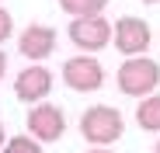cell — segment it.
Listing matches in <instances>:
<instances>
[{"instance_id": "obj_1", "label": "cell", "mask_w": 160, "mask_h": 153, "mask_svg": "<svg viewBox=\"0 0 160 153\" xmlns=\"http://www.w3.org/2000/svg\"><path fill=\"white\" fill-rule=\"evenodd\" d=\"M122 132H125V118L112 105H94L80 118V136L91 146H112L115 139H122Z\"/></svg>"}, {"instance_id": "obj_2", "label": "cell", "mask_w": 160, "mask_h": 153, "mask_svg": "<svg viewBox=\"0 0 160 153\" xmlns=\"http://www.w3.org/2000/svg\"><path fill=\"white\" fill-rule=\"evenodd\" d=\"M115 84L129 97H146L160 84V63L150 59V56H129L115 73Z\"/></svg>"}, {"instance_id": "obj_3", "label": "cell", "mask_w": 160, "mask_h": 153, "mask_svg": "<svg viewBox=\"0 0 160 153\" xmlns=\"http://www.w3.org/2000/svg\"><path fill=\"white\" fill-rule=\"evenodd\" d=\"M112 35H115V24H108L101 14L73 17L70 21V42L80 49V52H101V49L112 42Z\"/></svg>"}, {"instance_id": "obj_4", "label": "cell", "mask_w": 160, "mask_h": 153, "mask_svg": "<svg viewBox=\"0 0 160 153\" xmlns=\"http://www.w3.org/2000/svg\"><path fill=\"white\" fill-rule=\"evenodd\" d=\"M63 84L70 91H80V94H91L104 84V66L94 59V56H70L63 63Z\"/></svg>"}, {"instance_id": "obj_5", "label": "cell", "mask_w": 160, "mask_h": 153, "mask_svg": "<svg viewBox=\"0 0 160 153\" xmlns=\"http://www.w3.org/2000/svg\"><path fill=\"white\" fill-rule=\"evenodd\" d=\"M112 42H115V49H118L122 56H143L146 49H150V42H153V32H150V24H146L143 17L125 14V17L115 21Z\"/></svg>"}, {"instance_id": "obj_6", "label": "cell", "mask_w": 160, "mask_h": 153, "mask_svg": "<svg viewBox=\"0 0 160 153\" xmlns=\"http://www.w3.org/2000/svg\"><path fill=\"white\" fill-rule=\"evenodd\" d=\"M28 132L42 143H56L63 139L66 132V115L59 105H49V101H38V105H32L28 111Z\"/></svg>"}, {"instance_id": "obj_7", "label": "cell", "mask_w": 160, "mask_h": 153, "mask_svg": "<svg viewBox=\"0 0 160 153\" xmlns=\"http://www.w3.org/2000/svg\"><path fill=\"white\" fill-rule=\"evenodd\" d=\"M52 91V73L45 66H24L18 76H14V97L24 101V105H38V101H45Z\"/></svg>"}, {"instance_id": "obj_8", "label": "cell", "mask_w": 160, "mask_h": 153, "mask_svg": "<svg viewBox=\"0 0 160 153\" xmlns=\"http://www.w3.org/2000/svg\"><path fill=\"white\" fill-rule=\"evenodd\" d=\"M18 49L24 59H45L52 56V49H56V28H49V24H28V28L21 32L18 38Z\"/></svg>"}, {"instance_id": "obj_9", "label": "cell", "mask_w": 160, "mask_h": 153, "mask_svg": "<svg viewBox=\"0 0 160 153\" xmlns=\"http://www.w3.org/2000/svg\"><path fill=\"white\" fill-rule=\"evenodd\" d=\"M136 125L146 132H160V94H146L136 108Z\"/></svg>"}, {"instance_id": "obj_10", "label": "cell", "mask_w": 160, "mask_h": 153, "mask_svg": "<svg viewBox=\"0 0 160 153\" xmlns=\"http://www.w3.org/2000/svg\"><path fill=\"white\" fill-rule=\"evenodd\" d=\"M108 0H59V7L70 14V17H91V14H101Z\"/></svg>"}, {"instance_id": "obj_11", "label": "cell", "mask_w": 160, "mask_h": 153, "mask_svg": "<svg viewBox=\"0 0 160 153\" xmlns=\"http://www.w3.org/2000/svg\"><path fill=\"white\" fill-rule=\"evenodd\" d=\"M4 153H42V139H28V132L24 136H14V139H7L4 143Z\"/></svg>"}, {"instance_id": "obj_12", "label": "cell", "mask_w": 160, "mask_h": 153, "mask_svg": "<svg viewBox=\"0 0 160 153\" xmlns=\"http://www.w3.org/2000/svg\"><path fill=\"white\" fill-rule=\"evenodd\" d=\"M11 35H14V17H11L4 7H0V42H7Z\"/></svg>"}, {"instance_id": "obj_13", "label": "cell", "mask_w": 160, "mask_h": 153, "mask_svg": "<svg viewBox=\"0 0 160 153\" xmlns=\"http://www.w3.org/2000/svg\"><path fill=\"white\" fill-rule=\"evenodd\" d=\"M4 70H7V56H4V49H0V76H4Z\"/></svg>"}, {"instance_id": "obj_14", "label": "cell", "mask_w": 160, "mask_h": 153, "mask_svg": "<svg viewBox=\"0 0 160 153\" xmlns=\"http://www.w3.org/2000/svg\"><path fill=\"white\" fill-rule=\"evenodd\" d=\"M87 153H112V150H104V146H94V150H87Z\"/></svg>"}, {"instance_id": "obj_15", "label": "cell", "mask_w": 160, "mask_h": 153, "mask_svg": "<svg viewBox=\"0 0 160 153\" xmlns=\"http://www.w3.org/2000/svg\"><path fill=\"white\" fill-rule=\"evenodd\" d=\"M7 143V136H4V125H0V146H4Z\"/></svg>"}, {"instance_id": "obj_16", "label": "cell", "mask_w": 160, "mask_h": 153, "mask_svg": "<svg viewBox=\"0 0 160 153\" xmlns=\"http://www.w3.org/2000/svg\"><path fill=\"white\" fill-rule=\"evenodd\" d=\"M143 4H160V0H143Z\"/></svg>"}, {"instance_id": "obj_17", "label": "cell", "mask_w": 160, "mask_h": 153, "mask_svg": "<svg viewBox=\"0 0 160 153\" xmlns=\"http://www.w3.org/2000/svg\"><path fill=\"white\" fill-rule=\"evenodd\" d=\"M157 153H160V139H157Z\"/></svg>"}]
</instances>
